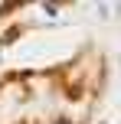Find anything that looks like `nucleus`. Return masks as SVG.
<instances>
[{"instance_id":"1","label":"nucleus","mask_w":121,"mask_h":124,"mask_svg":"<svg viewBox=\"0 0 121 124\" xmlns=\"http://www.w3.org/2000/svg\"><path fill=\"white\" fill-rule=\"evenodd\" d=\"M56 124H69V121H56Z\"/></svg>"}]
</instances>
